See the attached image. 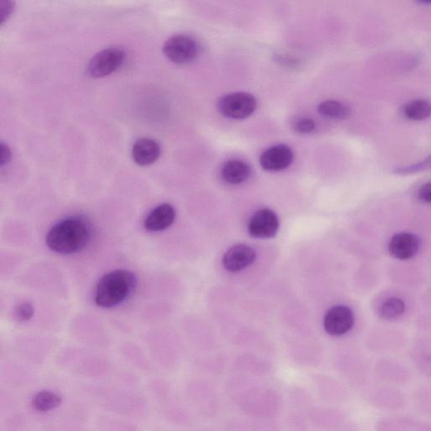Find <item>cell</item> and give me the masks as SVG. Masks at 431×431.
I'll use <instances>...</instances> for the list:
<instances>
[{
	"label": "cell",
	"mask_w": 431,
	"mask_h": 431,
	"mask_svg": "<svg viewBox=\"0 0 431 431\" xmlns=\"http://www.w3.org/2000/svg\"><path fill=\"white\" fill-rule=\"evenodd\" d=\"M257 101L252 95L237 92L223 96L218 101V110L223 117L243 120L252 115Z\"/></svg>",
	"instance_id": "4"
},
{
	"label": "cell",
	"mask_w": 431,
	"mask_h": 431,
	"mask_svg": "<svg viewBox=\"0 0 431 431\" xmlns=\"http://www.w3.org/2000/svg\"><path fill=\"white\" fill-rule=\"evenodd\" d=\"M1 148H2L1 166L4 167L6 164H8V161L11 160V153L10 149H8V148L6 146V145H4V143H2Z\"/></svg>",
	"instance_id": "26"
},
{
	"label": "cell",
	"mask_w": 431,
	"mask_h": 431,
	"mask_svg": "<svg viewBox=\"0 0 431 431\" xmlns=\"http://www.w3.org/2000/svg\"><path fill=\"white\" fill-rule=\"evenodd\" d=\"M403 113L410 120H425L431 116V104L426 100H412L404 105Z\"/></svg>",
	"instance_id": "18"
},
{
	"label": "cell",
	"mask_w": 431,
	"mask_h": 431,
	"mask_svg": "<svg viewBox=\"0 0 431 431\" xmlns=\"http://www.w3.org/2000/svg\"><path fill=\"white\" fill-rule=\"evenodd\" d=\"M83 390L92 401L113 415L145 420L150 412L147 398L138 391L103 384L87 385Z\"/></svg>",
	"instance_id": "1"
},
{
	"label": "cell",
	"mask_w": 431,
	"mask_h": 431,
	"mask_svg": "<svg viewBox=\"0 0 431 431\" xmlns=\"http://www.w3.org/2000/svg\"><path fill=\"white\" fill-rule=\"evenodd\" d=\"M278 228V218L270 209H261L255 213L250 218L248 227L250 235L262 239L274 237Z\"/></svg>",
	"instance_id": "8"
},
{
	"label": "cell",
	"mask_w": 431,
	"mask_h": 431,
	"mask_svg": "<svg viewBox=\"0 0 431 431\" xmlns=\"http://www.w3.org/2000/svg\"><path fill=\"white\" fill-rule=\"evenodd\" d=\"M198 52L199 47L195 40L184 35L170 37L164 46L166 58L179 65L191 63L196 59Z\"/></svg>",
	"instance_id": "5"
},
{
	"label": "cell",
	"mask_w": 431,
	"mask_h": 431,
	"mask_svg": "<svg viewBox=\"0 0 431 431\" xmlns=\"http://www.w3.org/2000/svg\"><path fill=\"white\" fill-rule=\"evenodd\" d=\"M255 257L256 254L252 247L246 244H237L224 254L223 265L228 271H240L252 265Z\"/></svg>",
	"instance_id": "11"
},
{
	"label": "cell",
	"mask_w": 431,
	"mask_h": 431,
	"mask_svg": "<svg viewBox=\"0 0 431 431\" xmlns=\"http://www.w3.org/2000/svg\"><path fill=\"white\" fill-rule=\"evenodd\" d=\"M293 162L292 149L283 144L268 148L259 158L262 168L266 171H271V172L288 169Z\"/></svg>",
	"instance_id": "10"
},
{
	"label": "cell",
	"mask_w": 431,
	"mask_h": 431,
	"mask_svg": "<svg viewBox=\"0 0 431 431\" xmlns=\"http://www.w3.org/2000/svg\"><path fill=\"white\" fill-rule=\"evenodd\" d=\"M175 210L172 205L164 203L153 209L144 220V228L149 232H161L175 222Z\"/></svg>",
	"instance_id": "12"
},
{
	"label": "cell",
	"mask_w": 431,
	"mask_h": 431,
	"mask_svg": "<svg viewBox=\"0 0 431 431\" xmlns=\"http://www.w3.org/2000/svg\"><path fill=\"white\" fill-rule=\"evenodd\" d=\"M15 315L20 322H28L34 315L33 306L30 302H21L16 307Z\"/></svg>",
	"instance_id": "22"
},
{
	"label": "cell",
	"mask_w": 431,
	"mask_h": 431,
	"mask_svg": "<svg viewBox=\"0 0 431 431\" xmlns=\"http://www.w3.org/2000/svg\"><path fill=\"white\" fill-rule=\"evenodd\" d=\"M221 175L224 182L231 184H240L248 180L252 175V169L244 161L230 160L223 165Z\"/></svg>",
	"instance_id": "15"
},
{
	"label": "cell",
	"mask_w": 431,
	"mask_h": 431,
	"mask_svg": "<svg viewBox=\"0 0 431 431\" xmlns=\"http://www.w3.org/2000/svg\"><path fill=\"white\" fill-rule=\"evenodd\" d=\"M153 431H170V430H166V429H164V428H160V429L157 428V429H155Z\"/></svg>",
	"instance_id": "27"
},
{
	"label": "cell",
	"mask_w": 431,
	"mask_h": 431,
	"mask_svg": "<svg viewBox=\"0 0 431 431\" xmlns=\"http://www.w3.org/2000/svg\"><path fill=\"white\" fill-rule=\"evenodd\" d=\"M293 129L298 134H309L316 129V124L312 119L300 118L294 122Z\"/></svg>",
	"instance_id": "23"
},
{
	"label": "cell",
	"mask_w": 431,
	"mask_h": 431,
	"mask_svg": "<svg viewBox=\"0 0 431 431\" xmlns=\"http://www.w3.org/2000/svg\"><path fill=\"white\" fill-rule=\"evenodd\" d=\"M318 112L321 116L332 120H346L350 116L348 105L337 100L324 101L319 105Z\"/></svg>",
	"instance_id": "17"
},
{
	"label": "cell",
	"mask_w": 431,
	"mask_h": 431,
	"mask_svg": "<svg viewBox=\"0 0 431 431\" xmlns=\"http://www.w3.org/2000/svg\"><path fill=\"white\" fill-rule=\"evenodd\" d=\"M353 325L354 315L348 307H333L325 315L324 329L331 336H344L353 329Z\"/></svg>",
	"instance_id": "7"
},
{
	"label": "cell",
	"mask_w": 431,
	"mask_h": 431,
	"mask_svg": "<svg viewBox=\"0 0 431 431\" xmlns=\"http://www.w3.org/2000/svg\"><path fill=\"white\" fill-rule=\"evenodd\" d=\"M421 241L419 237L410 232H400L391 239L389 250L393 257L407 261L419 253Z\"/></svg>",
	"instance_id": "9"
},
{
	"label": "cell",
	"mask_w": 431,
	"mask_h": 431,
	"mask_svg": "<svg viewBox=\"0 0 431 431\" xmlns=\"http://www.w3.org/2000/svg\"><path fill=\"white\" fill-rule=\"evenodd\" d=\"M90 223L81 216L61 220L48 231L46 244L52 252L72 254L85 249L91 239Z\"/></svg>",
	"instance_id": "2"
},
{
	"label": "cell",
	"mask_w": 431,
	"mask_h": 431,
	"mask_svg": "<svg viewBox=\"0 0 431 431\" xmlns=\"http://www.w3.org/2000/svg\"><path fill=\"white\" fill-rule=\"evenodd\" d=\"M431 170V155L426 158L425 160H422L416 164L398 167L394 170L395 175H407L415 173L422 172V171L430 170Z\"/></svg>",
	"instance_id": "21"
},
{
	"label": "cell",
	"mask_w": 431,
	"mask_h": 431,
	"mask_svg": "<svg viewBox=\"0 0 431 431\" xmlns=\"http://www.w3.org/2000/svg\"><path fill=\"white\" fill-rule=\"evenodd\" d=\"M95 426L98 431H139L133 421L117 415H100Z\"/></svg>",
	"instance_id": "16"
},
{
	"label": "cell",
	"mask_w": 431,
	"mask_h": 431,
	"mask_svg": "<svg viewBox=\"0 0 431 431\" xmlns=\"http://www.w3.org/2000/svg\"><path fill=\"white\" fill-rule=\"evenodd\" d=\"M406 311V303L402 299L391 297L382 303L380 307L379 315L382 319L393 320L398 319Z\"/></svg>",
	"instance_id": "20"
},
{
	"label": "cell",
	"mask_w": 431,
	"mask_h": 431,
	"mask_svg": "<svg viewBox=\"0 0 431 431\" xmlns=\"http://www.w3.org/2000/svg\"><path fill=\"white\" fill-rule=\"evenodd\" d=\"M125 59V52L119 48H108L98 52L88 65V73L93 78H103L120 67Z\"/></svg>",
	"instance_id": "6"
},
{
	"label": "cell",
	"mask_w": 431,
	"mask_h": 431,
	"mask_svg": "<svg viewBox=\"0 0 431 431\" xmlns=\"http://www.w3.org/2000/svg\"><path fill=\"white\" fill-rule=\"evenodd\" d=\"M136 276L129 271L116 270L104 275L95 289L96 305L103 309L120 305L134 291Z\"/></svg>",
	"instance_id": "3"
},
{
	"label": "cell",
	"mask_w": 431,
	"mask_h": 431,
	"mask_svg": "<svg viewBox=\"0 0 431 431\" xmlns=\"http://www.w3.org/2000/svg\"><path fill=\"white\" fill-rule=\"evenodd\" d=\"M78 411H71L67 419H59L46 425L45 431H86L81 424L83 418H78Z\"/></svg>",
	"instance_id": "19"
},
{
	"label": "cell",
	"mask_w": 431,
	"mask_h": 431,
	"mask_svg": "<svg viewBox=\"0 0 431 431\" xmlns=\"http://www.w3.org/2000/svg\"><path fill=\"white\" fill-rule=\"evenodd\" d=\"M418 199L424 203L431 204V182L423 184L419 189Z\"/></svg>",
	"instance_id": "24"
},
{
	"label": "cell",
	"mask_w": 431,
	"mask_h": 431,
	"mask_svg": "<svg viewBox=\"0 0 431 431\" xmlns=\"http://www.w3.org/2000/svg\"><path fill=\"white\" fill-rule=\"evenodd\" d=\"M131 155L136 164L140 166L150 165L160 158V147L155 140L139 139L134 143Z\"/></svg>",
	"instance_id": "14"
},
{
	"label": "cell",
	"mask_w": 431,
	"mask_h": 431,
	"mask_svg": "<svg viewBox=\"0 0 431 431\" xmlns=\"http://www.w3.org/2000/svg\"><path fill=\"white\" fill-rule=\"evenodd\" d=\"M13 10L11 2L1 1L0 2V20L1 23L8 18Z\"/></svg>",
	"instance_id": "25"
},
{
	"label": "cell",
	"mask_w": 431,
	"mask_h": 431,
	"mask_svg": "<svg viewBox=\"0 0 431 431\" xmlns=\"http://www.w3.org/2000/svg\"><path fill=\"white\" fill-rule=\"evenodd\" d=\"M64 400L63 395L56 391L40 390L30 400V406L34 411L41 415H47L59 410L63 406Z\"/></svg>",
	"instance_id": "13"
}]
</instances>
